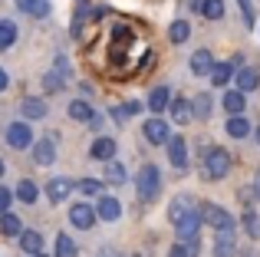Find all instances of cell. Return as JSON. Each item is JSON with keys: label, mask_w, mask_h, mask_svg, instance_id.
Segmentation results:
<instances>
[{"label": "cell", "mask_w": 260, "mask_h": 257, "mask_svg": "<svg viewBox=\"0 0 260 257\" xmlns=\"http://www.w3.org/2000/svg\"><path fill=\"white\" fill-rule=\"evenodd\" d=\"M214 257H234V228H224V231H217Z\"/></svg>", "instance_id": "cell-9"}, {"label": "cell", "mask_w": 260, "mask_h": 257, "mask_svg": "<svg viewBox=\"0 0 260 257\" xmlns=\"http://www.w3.org/2000/svg\"><path fill=\"white\" fill-rule=\"evenodd\" d=\"M208 112H211V96H208V92H201V96L194 99V116H204V119H208Z\"/></svg>", "instance_id": "cell-35"}, {"label": "cell", "mask_w": 260, "mask_h": 257, "mask_svg": "<svg viewBox=\"0 0 260 257\" xmlns=\"http://www.w3.org/2000/svg\"><path fill=\"white\" fill-rule=\"evenodd\" d=\"M76 188H79L83 195H102V185H99V181H92V178H83Z\"/></svg>", "instance_id": "cell-37"}, {"label": "cell", "mask_w": 260, "mask_h": 257, "mask_svg": "<svg viewBox=\"0 0 260 257\" xmlns=\"http://www.w3.org/2000/svg\"><path fill=\"white\" fill-rule=\"evenodd\" d=\"M122 109H125V116H135V112H139V103H125Z\"/></svg>", "instance_id": "cell-40"}, {"label": "cell", "mask_w": 260, "mask_h": 257, "mask_svg": "<svg viewBox=\"0 0 260 257\" xmlns=\"http://www.w3.org/2000/svg\"><path fill=\"white\" fill-rule=\"evenodd\" d=\"M247 132H250V122H247V119H241V112H237L234 119H228V135H234V139H244Z\"/></svg>", "instance_id": "cell-27"}, {"label": "cell", "mask_w": 260, "mask_h": 257, "mask_svg": "<svg viewBox=\"0 0 260 257\" xmlns=\"http://www.w3.org/2000/svg\"><path fill=\"white\" fill-rule=\"evenodd\" d=\"M175 231H178V238H181V241H194L198 231H201V214L188 211V214H184V218L175 224Z\"/></svg>", "instance_id": "cell-5"}, {"label": "cell", "mask_w": 260, "mask_h": 257, "mask_svg": "<svg viewBox=\"0 0 260 257\" xmlns=\"http://www.w3.org/2000/svg\"><path fill=\"white\" fill-rule=\"evenodd\" d=\"M20 247H23L26 254H37L40 247H43V238H40L37 231H20Z\"/></svg>", "instance_id": "cell-23"}, {"label": "cell", "mask_w": 260, "mask_h": 257, "mask_svg": "<svg viewBox=\"0 0 260 257\" xmlns=\"http://www.w3.org/2000/svg\"><path fill=\"white\" fill-rule=\"evenodd\" d=\"M0 175H4V158H0Z\"/></svg>", "instance_id": "cell-42"}, {"label": "cell", "mask_w": 260, "mask_h": 257, "mask_svg": "<svg viewBox=\"0 0 260 257\" xmlns=\"http://www.w3.org/2000/svg\"><path fill=\"white\" fill-rule=\"evenodd\" d=\"M168 92H172L168 86H158V89H152V96H148V109H152V112H161L168 103H172V96H168Z\"/></svg>", "instance_id": "cell-20"}, {"label": "cell", "mask_w": 260, "mask_h": 257, "mask_svg": "<svg viewBox=\"0 0 260 257\" xmlns=\"http://www.w3.org/2000/svg\"><path fill=\"white\" fill-rule=\"evenodd\" d=\"M237 86H241V92H250L260 86V73L254 66H247V70H241V76H237Z\"/></svg>", "instance_id": "cell-21"}, {"label": "cell", "mask_w": 260, "mask_h": 257, "mask_svg": "<svg viewBox=\"0 0 260 257\" xmlns=\"http://www.w3.org/2000/svg\"><path fill=\"white\" fill-rule=\"evenodd\" d=\"M241 10H244V20H247V26H254V7H250V0H241Z\"/></svg>", "instance_id": "cell-38"}, {"label": "cell", "mask_w": 260, "mask_h": 257, "mask_svg": "<svg viewBox=\"0 0 260 257\" xmlns=\"http://www.w3.org/2000/svg\"><path fill=\"white\" fill-rule=\"evenodd\" d=\"M168 162H172L175 168L188 165V142L184 139H168Z\"/></svg>", "instance_id": "cell-7"}, {"label": "cell", "mask_w": 260, "mask_h": 257, "mask_svg": "<svg viewBox=\"0 0 260 257\" xmlns=\"http://www.w3.org/2000/svg\"><path fill=\"white\" fill-rule=\"evenodd\" d=\"M33 257H46V254H40V251H37V254H33Z\"/></svg>", "instance_id": "cell-43"}, {"label": "cell", "mask_w": 260, "mask_h": 257, "mask_svg": "<svg viewBox=\"0 0 260 257\" xmlns=\"http://www.w3.org/2000/svg\"><path fill=\"white\" fill-rule=\"evenodd\" d=\"M33 158H37L40 165H53V158H56V145H53V139L37 142V148H33Z\"/></svg>", "instance_id": "cell-12"}, {"label": "cell", "mask_w": 260, "mask_h": 257, "mask_svg": "<svg viewBox=\"0 0 260 257\" xmlns=\"http://www.w3.org/2000/svg\"><path fill=\"white\" fill-rule=\"evenodd\" d=\"M257 142H260V128H257Z\"/></svg>", "instance_id": "cell-44"}, {"label": "cell", "mask_w": 260, "mask_h": 257, "mask_svg": "<svg viewBox=\"0 0 260 257\" xmlns=\"http://www.w3.org/2000/svg\"><path fill=\"white\" fill-rule=\"evenodd\" d=\"M70 221L76 228H83V231H89V228L95 224V211L89 205H73V211H70Z\"/></svg>", "instance_id": "cell-8"}, {"label": "cell", "mask_w": 260, "mask_h": 257, "mask_svg": "<svg viewBox=\"0 0 260 257\" xmlns=\"http://www.w3.org/2000/svg\"><path fill=\"white\" fill-rule=\"evenodd\" d=\"M204 172H208V178H224V175L231 172V155L217 145L208 148V152H204Z\"/></svg>", "instance_id": "cell-1"}, {"label": "cell", "mask_w": 260, "mask_h": 257, "mask_svg": "<svg viewBox=\"0 0 260 257\" xmlns=\"http://www.w3.org/2000/svg\"><path fill=\"white\" fill-rule=\"evenodd\" d=\"M56 257H76V244H73L66 234H59V238H56Z\"/></svg>", "instance_id": "cell-33"}, {"label": "cell", "mask_w": 260, "mask_h": 257, "mask_svg": "<svg viewBox=\"0 0 260 257\" xmlns=\"http://www.w3.org/2000/svg\"><path fill=\"white\" fill-rule=\"evenodd\" d=\"M115 139H106V135H102V139H95L92 142V148H89V155H92V158H99V162H109L115 155Z\"/></svg>", "instance_id": "cell-11"}, {"label": "cell", "mask_w": 260, "mask_h": 257, "mask_svg": "<svg viewBox=\"0 0 260 257\" xmlns=\"http://www.w3.org/2000/svg\"><path fill=\"white\" fill-rule=\"evenodd\" d=\"M106 181H109V185H122V181H125V168L112 162V165L106 168Z\"/></svg>", "instance_id": "cell-34"}, {"label": "cell", "mask_w": 260, "mask_h": 257, "mask_svg": "<svg viewBox=\"0 0 260 257\" xmlns=\"http://www.w3.org/2000/svg\"><path fill=\"white\" fill-rule=\"evenodd\" d=\"M70 116L76 119V122H89V119H92V109H89V103L76 99V103H70Z\"/></svg>", "instance_id": "cell-30"}, {"label": "cell", "mask_w": 260, "mask_h": 257, "mask_svg": "<svg viewBox=\"0 0 260 257\" xmlns=\"http://www.w3.org/2000/svg\"><path fill=\"white\" fill-rule=\"evenodd\" d=\"M191 70H194L198 76H204V73H211V70H214V56H211L208 50H198L194 56H191Z\"/></svg>", "instance_id": "cell-15"}, {"label": "cell", "mask_w": 260, "mask_h": 257, "mask_svg": "<svg viewBox=\"0 0 260 257\" xmlns=\"http://www.w3.org/2000/svg\"><path fill=\"white\" fill-rule=\"evenodd\" d=\"M20 109H23L26 119H46V103H40V99L26 96L23 103H20Z\"/></svg>", "instance_id": "cell-18"}, {"label": "cell", "mask_w": 260, "mask_h": 257, "mask_svg": "<svg viewBox=\"0 0 260 257\" xmlns=\"http://www.w3.org/2000/svg\"><path fill=\"white\" fill-rule=\"evenodd\" d=\"M194 7L204 13L208 20H221L224 17V0H194Z\"/></svg>", "instance_id": "cell-16"}, {"label": "cell", "mask_w": 260, "mask_h": 257, "mask_svg": "<svg viewBox=\"0 0 260 257\" xmlns=\"http://www.w3.org/2000/svg\"><path fill=\"white\" fill-rule=\"evenodd\" d=\"M20 231H23V221H20L17 214L4 211V218H0V234H7V238H20Z\"/></svg>", "instance_id": "cell-14"}, {"label": "cell", "mask_w": 260, "mask_h": 257, "mask_svg": "<svg viewBox=\"0 0 260 257\" xmlns=\"http://www.w3.org/2000/svg\"><path fill=\"white\" fill-rule=\"evenodd\" d=\"M168 37H172V43H184V40L191 37V26L184 23V20H175V23L168 26Z\"/></svg>", "instance_id": "cell-28"}, {"label": "cell", "mask_w": 260, "mask_h": 257, "mask_svg": "<svg viewBox=\"0 0 260 257\" xmlns=\"http://www.w3.org/2000/svg\"><path fill=\"white\" fill-rule=\"evenodd\" d=\"M13 40H17V26H13L10 20H4V23H0V50H10Z\"/></svg>", "instance_id": "cell-29"}, {"label": "cell", "mask_w": 260, "mask_h": 257, "mask_svg": "<svg viewBox=\"0 0 260 257\" xmlns=\"http://www.w3.org/2000/svg\"><path fill=\"white\" fill-rule=\"evenodd\" d=\"M17 198L23 201V205H33V201H37V185H33V181H20L17 185Z\"/></svg>", "instance_id": "cell-31"}, {"label": "cell", "mask_w": 260, "mask_h": 257, "mask_svg": "<svg viewBox=\"0 0 260 257\" xmlns=\"http://www.w3.org/2000/svg\"><path fill=\"white\" fill-rule=\"evenodd\" d=\"M198 251H201V247H198V238L194 241H178L168 257H198Z\"/></svg>", "instance_id": "cell-25"}, {"label": "cell", "mask_w": 260, "mask_h": 257, "mask_svg": "<svg viewBox=\"0 0 260 257\" xmlns=\"http://www.w3.org/2000/svg\"><path fill=\"white\" fill-rule=\"evenodd\" d=\"M10 201H13V195L7 191V188H0V214H4L7 208H10Z\"/></svg>", "instance_id": "cell-39"}, {"label": "cell", "mask_w": 260, "mask_h": 257, "mask_svg": "<svg viewBox=\"0 0 260 257\" xmlns=\"http://www.w3.org/2000/svg\"><path fill=\"white\" fill-rule=\"evenodd\" d=\"M201 218H204V224H211L214 231H224V228H234L231 214L224 211V208H217V205H201Z\"/></svg>", "instance_id": "cell-3"}, {"label": "cell", "mask_w": 260, "mask_h": 257, "mask_svg": "<svg viewBox=\"0 0 260 257\" xmlns=\"http://www.w3.org/2000/svg\"><path fill=\"white\" fill-rule=\"evenodd\" d=\"M224 109H228L231 116L244 112V92H241V89H231V92H224Z\"/></svg>", "instance_id": "cell-22"}, {"label": "cell", "mask_w": 260, "mask_h": 257, "mask_svg": "<svg viewBox=\"0 0 260 257\" xmlns=\"http://www.w3.org/2000/svg\"><path fill=\"white\" fill-rule=\"evenodd\" d=\"M119 214H122L119 201H115V198H102V195H99V218L102 221H115Z\"/></svg>", "instance_id": "cell-19"}, {"label": "cell", "mask_w": 260, "mask_h": 257, "mask_svg": "<svg viewBox=\"0 0 260 257\" xmlns=\"http://www.w3.org/2000/svg\"><path fill=\"white\" fill-rule=\"evenodd\" d=\"M231 73H234L231 63H214V70H211V83H214V86H228Z\"/></svg>", "instance_id": "cell-26"}, {"label": "cell", "mask_w": 260, "mask_h": 257, "mask_svg": "<svg viewBox=\"0 0 260 257\" xmlns=\"http://www.w3.org/2000/svg\"><path fill=\"white\" fill-rule=\"evenodd\" d=\"M17 7L23 13H33V17H46V10H50L46 0H17Z\"/></svg>", "instance_id": "cell-24"}, {"label": "cell", "mask_w": 260, "mask_h": 257, "mask_svg": "<svg viewBox=\"0 0 260 257\" xmlns=\"http://www.w3.org/2000/svg\"><path fill=\"white\" fill-rule=\"evenodd\" d=\"M73 191V181L70 178H53L50 185H46V198L53 201V205H59V201H66Z\"/></svg>", "instance_id": "cell-6"}, {"label": "cell", "mask_w": 260, "mask_h": 257, "mask_svg": "<svg viewBox=\"0 0 260 257\" xmlns=\"http://www.w3.org/2000/svg\"><path fill=\"white\" fill-rule=\"evenodd\" d=\"M0 89H7V73L0 70Z\"/></svg>", "instance_id": "cell-41"}, {"label": "cell", "mask_w": 260, "mask_h": 257, "mask_svg": "<svg viewBox=\"0 0 260 257\" xmlns=\"http://www.w3.org/2000/svg\"><path fill=\"white\" fill-rule=\"evenodd\" d=\"M158 188H161L158 168H155V165H145V168L139 172V198H142V201H152L155 195H158Z\"/></svg>", "instance_id": "cell-2"}, {"label": "cell", "mask_w": 260, "mask_h": 257, "mask_svg": "<svg viewBox=\"0 0 260 257\" xmlns=\"http://www.w3.org/2000/svg\"><path fill=\"white\" fill-rule=\"evenodd\" d=\"M7 142H10L13 148H30V142H33V132H30V125L26 122H13L10 128H7Z\"/></svg>", "instance_id": "cell-4"}, {"label": "cell", "mask_w": 260, "mask_h": 257, "mask_svg": "<svg viewBox=\"0 0 260 257\" xmlns=\"http://www.w3.org/2000/svg\"><path fill=\"white\" fill-rule=\"evenodd\" d=\"M142 132H145V139L152 142V145H161V142H168V125L161 122V119H148Z\"/></svg>", "instance_id": "cell-10"}, {"label": "cell", "mask_w": 260, "mask_h": 257, "mask_svg": "<svg viewBox=\"0 0 260 257\" xmlns=\"http://www.w3.org/2000/svg\"><path fill=\"white\" fill-rule=\"evenodd\" d=\"M244 228H247V234L254 241H260V218L257 214H247V218H244Z\"/></svg>", "instance_id": "cell-36"}, {"label": "cell", "mask_w": 260, "mask_h": 257, "mask_svg": "<svg viewBox=\"0 0 260 257\" xmlns=\"http://www.w3.org/2000/svg\"><path fill=\"white\" fill-rule=\"evenodd\" d=\"M188 211H191V208H188V201H184V198L172 201V208H168V218H172V224H178V221H181Z\"/></svg>", "instance_id": "cell-32"}, {"label": "cell", "mask_w": 260, "mask_h": 257, "mask_svg": "<svg viewBox=\"0 0 260 257\" xmlns=\"http://www.w3.org/2000/svg\"><path fill=\"white\" fill-rule=\"evenodd\" d=\"M63 83H66V59H56V66H53V73L43 79V86H46L50 92H56Z\"/></svg>", "instance_id": "cell-13"}, {"label": "cell", "mask_w": 260, "mask_h": 257, "mask_svg": "<svg viewBox=\"0 0 260 257\" xmlns=\"http://www.w3.org/2000/svg\"><path fill=\"white\" fill-rule=\"evenodd\" d=\"M172 116L178 119V125H184V122H194V109H191L188 103H184V99H172Z\"/></svg>", "instance_id": "cell-17"}]
</instances>
